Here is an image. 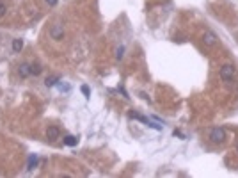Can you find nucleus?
Listing matches in <instances>:
<instances>
[{
	"instance_id": "nucleus-11",
	"label": "nucleus",
	"mask_w": 238,
	"mask_h": 178,
	"mask_svg": "<svg viewBox=\"0 0 238 178\" xmlns=\"http://www.w3.org/2000/svg\"><path fill=\"white\" fill-rule=\"evenodd\" d=\"M80 91L84 93V96H85V98H89V96H91V89H89V85H82V87H80Z\"/></svg>"
},
{
	"instance_id": "nucleus-8",
	"label": "nucleus",
	"mask_w": 238,
	"mask_h": 178,
	"mask_svg": "<svg viewBox=\"0 0 238 178\" xmlns=\"http://www.w3.org/2000/svg\"><path fill=\"white\" fill-rule=\"evenodd\" d=\"M57 82H59V77L52 75V77H46V80H45V85H46V87H53Z\"/></svg>"
},
{
	"instance_id": "nucleus-2",
	"label": "nucleus",
	"mask_w": 238,
	"mask_h": 178,
	"mask_svg": "<svg viewBox=\"0 0 238 178\" xmlns=\"http://www.w3.org/2000/svg\"><path fill=\"white\" fill-rule=\"evenodd\" d=\"M210 139H211L213 143H222V141L226 139V130H224L222 126L213 128V130L210 132Z\"/></svg>"
},
{
	"instance_id": "nucleus-3",
	"label": "nucleus",
	"mask_w": 238,
	"mask_h": 178,
	"mask_svg": "<svg viewBox=\"0 0 238 178\" xmlns=\"http://www.w3.org/2000/svg\"><path fill=\"white\" fill-rule=\"evenodd\" d=\"M46 136H48V139H59L60 132H59V128H57V126H48Z\"/></svg>"
},
{
	"instance_id": "nucleus-13",
	"label": "nucleus",
	"mask_w": 238,
	"mask_h": 178,
	"mask_svg": "<svg viewBox=\"0 0 238 178\" xmlns=\"http://www.w3.org/2000/svg\"><path fill=\"white\" fill-rule=\"evenodd\" d=\"M123 55H124V47H119L117 52H116V57H117V59H123Z\"/></svg>"
},
{
	"instance_id": "nucleus-17",
	"label": "nucleus",
	"mask_w": 238,
	"mask_h": 178,
	"mask_svg": "<svg viewBox=\"0 0 238 178\" xmlns=\"http://www.w3.org/2000/svg\"><path fill=\"white\" fill-rule=\"evenodd\" d=\"M236 148H238V146H236Z\"/></svg>"
},
{
	"instance_id": "nucleus-4",
	"label": "nucleus",
	"mask_w": 238,
	"mask_h": 178,
	"mask_svg": "<svg viewBox=\"0 0 238 178\" xmlns=\"http://www.w3.org/2000/svg\"><path fill=\"white\" fill-rule=\"evenodd\" d=\"M18 71H20L21 77H29V75H30V64H20Z\"/></svg>"
},
{
	"instance_id": "nucleus-16",
	"label": "nucleus",
	"mask_w": 238,
	"mask_h": 178,
	"mask_svg": "<svg viewBox=\"0 0 238 178\" xmlns=\"http://www.w3.org/2000/svg\"><path fill=\"white\" fill-rule=\"evenodd\" d=\"M46 4H48V6H52V7H53V6H55V4H57V0H46Z\"/></svg>"
},
{
	"instance_id": "nucleus-6",
	"label": "nucleus",
	"mask_w": 238,
	"mask_h": 178,
	"mask_svg": "<svg viewBox=\"0 0 238 178\" xmlns=\"http://www.w3.org/2000/svg\"><path fill=\"white\" fill-rule=\"evenodd\" d=\"M62 36H64V30H62L60 25H57V27L52 30V37H53V39H62Z\"/></svg>"
},
{
	"instance_id": "nucleus-7",
	"label": "nucleus",
	"mask_w": 238,
	"mask_h": 178,
	"mask_svg": "<svg viewBox=\"0 0 238 178\" xmlns=\"http://www.w3.org/2000/svg\"><path fill=\"white\" fill-rule=\"evenodd\" d=\"M77 143H78V139L75 136H66L64 137V144L66 146H77Z\"/></svg>"
},
{
	"instance_id": "nucleus-9",
	"label": "nucleus",
	"mask_w": 238,
	"mask_h": 178,
	"mask_svg": "<svg viewBox=\"0 0 238 178\" xmlns=\"http://www.w3.org/2000/svg\"><path fill=\"white\" fill-rule=\"evenodd\" d=\"M41 71H43V68H41V64H37V62L30 64V75H39Z\"/></svg>"
},
{
	"instance_id": "nucleus-12",
	"label": "nucleus",
	"mask_w": 238,
	"mask_h": 178,
	"mask_svg": "<svg viewBox=\"0 0 238 178\" xmlns=\"http://www.w3.org/2000/svg\"><path fill=\"white\" fill-rule=\"evenodd\" d=\"M204 41H206V43H208V44H213V43H215V39H213V36H211V34H210V32H208V34H206V36H204Z\"/></svg>"
},
{
	"instance_id": "nucleus-15",
	"label": "nucleus",
	"mask_w": 238,
	"mask_h": 178,
	"mask_svg": "<svg viewBox=\"0 0 238 178\" xmlns=\"http://www.w3.org/2000/svg\"><path fill=\"white\" fill-rule=\"evenodd\" d=\"M6 14V4L4 2H0V18H2Z\"/></svg>"
},
{
	"instance_id": "nucleus-14",
	"label": "nucleus",
	"mask_w": 238,
	"mask_h": 178,
	"mask_svg": "<svg viewBox=\"0 0 238 178\" xmlns=\"http://www.w3.org/2000/svg\"><path fill=\"white\" fill-rule=\"evenodd\" d=\"M59 89H60V91H64V93H68V91H70V85H68V84H59Z\"/></svg>"
},
{
	"instance_id": "nucleus-10",
	"label": "nucleus",
	"mask_w": 238,
	"mask_h": 178,
	"mask_svg": "<svg viewBox=\"0 0 238 178\" xmlns=\"http://www.w3.org/2000/svg\"><path fill=\"white\" fill-rule=\"evenodd\" d=\"M21 48H23V41H21V39H13V50L20 52Z\"/></svg>"
},
{
	"instance_id": "nucleus-5",
	"label": "nucleus",
	"mask_w": 238,
	"mask_h": 178,
	"mask_svg": "<svg viewBox=\"0 0 238 178\" xmlns=\"http://www.w3.org/2000/svg\"><path fill=\"white\" fill-rule=\"evenodd\" d=\"M36 166H37V155L34 153V155H30V157H29V162H27V169H29V171H32Z\"/></svg>"
},
{
	"instance_id": "nucleus-1",
	"label": "nucleus",
	"mask_w": 238,
	"mask_h": 178,
	"mask_svg": "<svg viewBox=\"0 0 238 178\" xmlns=\"http://www.w3.org/2000/svg\"><path fill=\"white\" fill-rule=\"evenodd\" d=\"M233 77H234V66L233 64H224L220 68V78L226 82V84H231L233 82Z\"/></svg>"
}]
</instances>
